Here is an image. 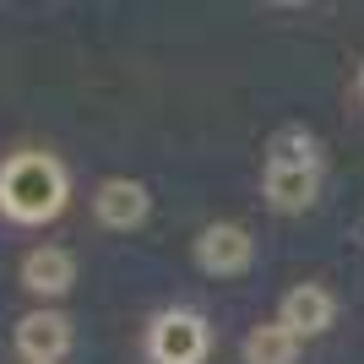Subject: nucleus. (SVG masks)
<instances>
[{
    "instance_id": "20e7f679",
    "label": "nucleus",
    "mask_w": 364,
    "mask_h": 364,
    "mask_svg": "<svg viewBox=\"0 0 364 364\" xmlns=\"http://www.w3.org/2000/svg\"><path fill=\"white\" fill-rule=\"evenodd\" d=\"M16 353L28 364H60L71 353V321L60 310H28L16 321Z\"/></svg>"
},
{
    "instance_id": "f03ea898",
    "label": "nucleus",
    "mask_w": 364,
    "mask_h": 364,
    "mask_svg": "<svg viewBox=\"0 0 364 364\" xmlns=\"http://www.w3.org/2000/svg\"><path fill=\"white\" fill-rule=\"evenodd\" d=\"M321 191V147L310 131L289 125L267 147V196L277 213H304Z\"/></svg>"
},
{
    "instance_id": "9d476101",
    "label": "nucleus",
    "mask_w": 364,
    "mask_h": 364,
    "mask_svg": "<svg viewBox=\"0 0 364 364\" xmlns=\"http://www.w3.org/2000/svg\"><path fill=\"white\" fill-rule=\"evenodd\" d=\"M359 87H364V71H359Z\"/></svg>"
},
{
    "instance_id": "7ed1b4c3",
    "label": "nucleus",
    "mask_w": 364,
    "mask_h": 364,
    "mask_svg": "<svg viewBox=\"0 0 364 364\" xmlns=\"http://www.w3.org/2000/svg\"><path fill=\"white\" fill-rule=\"evenodd\" d=\"M207 321L196 310H164L147 332V353L158 364H201L207 359Z\"/></svg>"
},
{
    "instance_id": "39448f33",
    "label": "nucleus",
    "mask_w": 364,
    "mask_h": 364,
    "mask_svg": "<svg viewBox=\"0 0 364 364\" xmlns=\"http://www.w3.org/2000/svg\"><path fill=\"white\" fill-rule=\"evenodd\" d=\"M250 256H256V245H250V234L240 223H213V228H201V240H196V267L213 277L245 272Z\"/></svg>"
},
{
    "instance_id": "423d86ee",
    "label": "nucleus",
    "mask_w": 364,
    "mask_h": 364,
    "mask_svg": "<svg viewBox=\"0 0 364 364\" xmlns=\"http://www.w3.org/2000/svg\"><path fill=\"white\" fill-rule=\"evenodd\" d=\"M332 316H337L332 294L321 289V283H299V289L283 294V316H277V326H289L294 337H316V332L332 326Z\"/></svg>"
},
{
    "instance_id": "1a4fd4ad",
    "label": "nucleus",
    "mask_w": 364,
    "mask_h": 364,
    "mask_svg": "<svg viewBox=\"0 0 364 364\" xmlns=\"http://www.w3.org/2000/svg\"><path fill=\"white\" fill-rule=\"evenodd\" d=\"M294 359H299V337H294L289 326H277V321L250 326V337H245V364H294Z\"/></svg>"
},
{
    "instance_id": "6e6552de",
    "label": "nucleus",
    "mask_w": 364,
    "mask_h": 364,
    "mask_svg": "<svg viewBox=\"0 0 364 364\" xmlns=\"http://www.w3.org/2000/svg\"><path fill=\"white\" fill-rule=\"evenodd\" d=\"M92 207H98V223L136 228L141 218L152 213V196L141 191L136 180H104V185H98V196H92Z\"/></svg>"
},
{
    "instance_id": "0eeeda50",
    "label": "nucleus",
    "mask_w": 364,
    "mask_h": 364,
    "mask_svg": "<svg viewBox=\"0 0 364 364\" xmlns=\"http://www.w3.org/2000/svg\"><path fill=\"white\" fill-rule=\"evenodd\" d=\"M71 283H76V261L65 256L60 245H38V250H28V261H22V289H28V294H38V299H60Z\"/></svg>"
},
{
    "instance_id": "f257e3e1",
    "label": "nucleus",
    "mask_w": 364,
    "mask_h": 364,
    "mask_svg": "<svg viewBox=\"0 0 364 364\" xmlns=\"http://www.w3.org/2000/svg\"><path fill=\"white\" fill-rule=\"evenodd\" d=\"M65 207V168L49 152H16L0 164V213L11 223H49Z\"/></svg>"
}]
</instances>
